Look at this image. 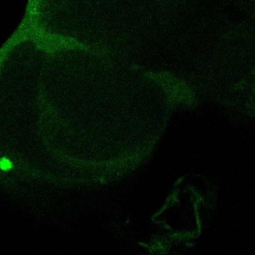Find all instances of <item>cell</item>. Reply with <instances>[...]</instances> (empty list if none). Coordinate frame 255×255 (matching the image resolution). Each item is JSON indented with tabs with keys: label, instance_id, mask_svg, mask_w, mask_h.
Here are the masks:
<instances>
[{
	"label": "cell",
	"instance_id": "obj_1",
	"mask_svg": "<svg viewBox=\"0 0 255 255\" xmlns=\"http://www.w3.org/2000/svg\"><path fill=\"white\" fill-rule=\"evenodd\" d=\"M1 167L3 170H9L12 167V164L9 159H2L1 161Z\"/></svg>",
	"mask_w": 255,
	"mask_h": 255
}]
</instances>
